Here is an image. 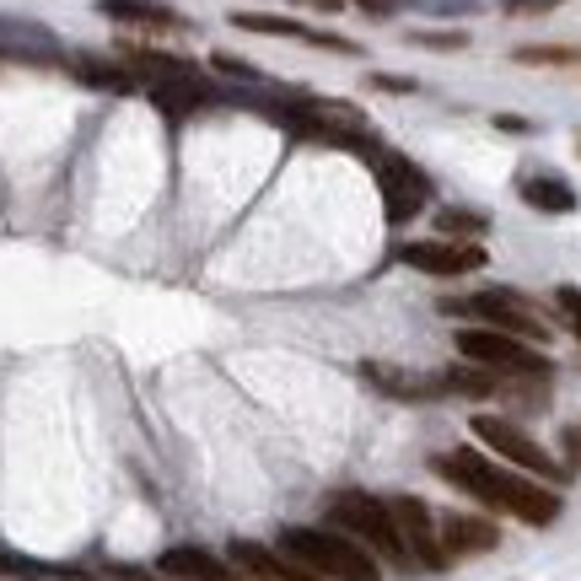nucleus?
I'll list each match as a JSON object with an SVG mask.
<instances>
[{
  "label": "nucleus",
  "instance_id": "obj_24",
  "mask_svg": "<svg viewBox=\"0 0 581 581\" xmlns=\"http://www.w3.org/2000/svg\"><path fill=\"white\" fill-rule=\"evenodd\" d=\"M554 302H560V313H566L571 334L581 339V286H560V290H554Z\"/></svg>",
  "mask_w": 581,
  "mask_h": 581
},
{
  "label": "nucleus",
  "instance_id": "obj_19",
  "mask_svg": "<svg viewBox=\"0 0 581 581\" xmlns=\"http://www.w3.org/2000/svg\"><path fill=\"white\" fill-rule=\"evenodd\" d=\"M436 382H442V393H463V399H490V393H500V377L474 367V361H463L453 372H436Z\"/></svg>",
  "mask_w": 581,
  "mask_h": 581
},
{
  "label": "nucleus",
  "instance_id": "obj_16",
  "mask_svg": "<svg viewBox=\"0 0 581 581\" xmlns=\"http://www.w3.org/2000/svg\"><path fill=\"white\" fill-rule=\"evenodd\" d=\"M517 194H522V205L543 210V215H571L577 210V189L566 178H549V172H528L517 183Z\"/></svg>",
  "mask_w": 581,
  "mask_h": 581
},
{
  "label": "nucleus",
  "instance_id": "obj_25",
  "mask_svg": "<svg viewBox=\"0 0 581 581\" xmlns=\"http://www.w3.org/2000/svg\"><path fill=\"white\" fill-rule=\"evenodd\" d=\"M560 453H566V468H581V420H577V425H566Z\"/></svg>",
  "mask_w": 581,
  "mask_h": 581
},
{
  "label": "nucleus",
  "instance_id": "obj_27",
  "mask_svg": "<svg viewBox=\"0 0 581 581\" xmlns=\"http://www.w3.org/2000/svg\"><path fill=\"white\" fill-rule=\"evenodd\" d=\"M415 43H425V49H463V33H415Z\"/></svg>",
  "mask_w": 581,
  "mask_h": 581
},
{
  "label": "nucleus",
  "instance_id": "obj_21",
  "mask_svg": "<svg viewBox=\"0 0 581 581\" xmlns=\"http://www.w3.org/2000/svg\"><path fill=\"white\" fill-rule=\"evenodd\" d=\"M490 221L479 215V210H436V232H447V237H463V243H479V232H485Z\"/></svg>",
  "mask_w": 581,
  "mask_h": 581
},
{
  "label": "nucleus",
  "instance_id": "obj_2",
  "mask_svg": "<svg viewBox=\"0 0 581 581\" xmlns=\"http://www.w3.org/2000/svg\"><path fill=\"white\" fill-rule=\"evenodd\" d=\"M275 549L296 560L302 571H313L318 581H382L377 554H367L356 539H345L339 528H286Z\"/></svg>",
  "mask_w": 581,
  "mask_h": 581
},
{
  "label": "nucleus",
  "instance_id": "obj_9",
  "mask_svg": "<svg viewBox=\"0 0 581 581\" xmlns=\"http://www.w3.org/2000/svg\"><path fill=\"white\" fill-rule=\"evenodd\" d=\"M399 258L420 270V275H474L485 270V249L479 243H453V237H436V243H404Z\"/></svg>",
  "mask_w": 581,
  "mask_h": 581
},
{
  "label": "nucleus",
  "instance_id": "obj_22",
  "mask_svg": "<svg viewBox=\"0 0 581 581\" xmlns=\"http://www.w3.org/2000/svg\"><path fill=\"white\" fill-rule=\"evenodd\" d=\"M86 581H167L162 571H146V566H92Z\"/></svg>",
  "mask_w": 581,
  "mask_h": 581
},
{
  "label": "nucleus",
  "instance_id": "obj_17",
  "mask_svg": "<svg viewBox=\"0 0 581 581\" xmlns=\"http://www.w3.org/2000/svg\"><path fill=\"white\" fill-rule=\"evenodd\" d=\"M97 11L114 22H129V28H183V17L162 0H97Z\"/></svg>",
  "mask_w": 581,
  "mask_h": 581
},
{
  "label": "nucleus",
  "instance_id": "obj_29",
  "mask_svg": "<svg viewBox=\"0 0 581 581\" xmlns=\"http://www.w3.org/2000/svg\"><path fill=\"white\" fill-rule=\"evenodd\" d=\"M318 6H324V11H339V0H318Z\"/></svg>",
  "mask_w": 581,
  "mask_h": 581
},
{
  "label": "nucleus",
  "instance_id": "obj_11",
  "mask_svg": "<svg viewBox=\"0 0 581 581\" xmlns=\"http://www.w3.org/2000/svg\"><path fill=\"white\" fill-rule=\"evenodd\" d=\"M226 560L243 571V581H318L313 571H302L296 560H286L281 549L253 543V539H237L232 549H226Z\"/></svg>",
  "mask_w": 581,
  "mask_h": 581
},
{
  "label": "nucleus",
  "instance_id": "obj_6",
  "mask_svg": "<svg viewBox=\"0 0 581 581\" xmlns=\"http://www.w3.org/2000/svg\"><path fill=\"white\" fill-rule=\"evenodd\" d=\"M474 436L496 457H506L517 474H528V479H566V474H571L566 463H554L517 420H506V415H474Z\"/></svg>",
  "mask_w": 581,
  "mask_h": 581
},
{
  "label": "nucleus",
  "instance_id": "obj_13",
  "mask_svg": "<svg viewBox=\"0 0 581 581\" xmlns=\"http://www.w3.org/2000/svg\"><path fill=\"white\" fill-rule=\"evenodd\" d=\"M151 103L162 108L167 119H189L194 108H205V103H210V86H205L200 71H189V76H172V82L151 86Z\"/></svg>",
  "mask_w": 581,
  "mask_h": 581
},
{
  "label": "nucleus",
  "instance_id": "obj_5",
  "mask_svg": "<svg viewBox=\"0 0 581 581\" xmlns=\"http://www.w3.org/2000/svg\"><path fill=\"white\" fill-rule=\"evenodd\" d=\"M447 313H463V318H474L479 329H496V334H511V339H522V345H549V329H543V318L517 296V290H479V296H468V302H442Z\"/></svg>",
  "mask_w": 581,
  "mask_h": 581
},
{
  "label": "nucleus",
  "instance_id": "obj_28",
  "mask_svg": "<svg viewBox=\"0 0 581 581\" xmlns=\"http://www.w3.org/2000/svg\"><path fill=\"white\" fill-rule=\"evenodd\" d=\"M372 86H382V92H410V82H399V76H372Z\"/></svg>",
  "mask_w": 581,
  "mask_h": 581
},
{
  "label": "nucleus",
  "instance_id": "obj_20",
  "mask_svg": "<svg viewBox=\"0 0 581 581\" xmlns=\"http://www.w3.org/2000/svg\"><path fill=\"white\" fill-rule=\"evenodd\" d=\"M71 71H76V76H82L86 86H103V92H129V86H135V76H129L125 65H103V60H71Z\"/></svg>",
  "mask_w": 581,
  "mask_h": 581
},
{
  "label": "nucleus",
  "instance_id": "obj_23",
  "mask_svg": "<svg viewBox=\"0 0 581 581\" xmlns=\"http://www.w3.org/2000/svg\"><path fill=\"white\" fill-rule=\"evenodd\" d=\"M522 65H581V49H517Z\"/></svg>",
  "mask_w": 581,
  "mask_h": 581
},
{
  "label": "nucleus",
  "instance_id": "obj_15",
  "mask_svg": "<svg viewBox=\"0 0 581 581\" xmlns=\"http://www.w3.org/2000/svg\"><path fill=\"white\" fill-rule=\"evenodd\" d=\"M243 33H270V39H307V43H318V49H339V54H350L356 43H345V39H329V33H313V28H302V22H290V17H264V11H237L232 17Z\"/></svg>",
  "mask_w": 581,
  "mask_h": 581
},
{
  "label": "nucleus",
  "instance_id": "obj_18",
  "mask_svg": "<svg viewBox=\"0 0 581 581\" xmlns=\"http://www.w3.org/2000/svg\"><path fill=\"white\" fill-rule=\"evenodd\" d=\"M0 54H11V60H54V39L39 22H0Z\"/></svg>",
  "mask_w": 581,
  "mask_h": 581
},
{
  "label": "nucleus",
  "instance_id": "obj_10",
  "mask_svg": "<svg viewBox=\"0 0 581 581\" xmlns=\"http://www.w3.org/2000/svg\"><path fill=\"white\" fill-rule=\"evenodd\" d=\"M157 571H162L167 581H243V571H237L232 560L210 554L200 543H172V549H162Z\"/></svg>",
  "mask_w": 581,
  "mask_h": 581
},
{
  "label": "nucleus",
  "instance_id": "obj_1",
  "mask_svg": "<svg viewBox=\"0 0 581 581\" xmlns=\"http://www.w3.org/2000/svg\"><path fill=\"white\" fill-rule=\"evenodd\" d=\"M436 474L457 485L463 496H474L479 506H490V511H506V517H517V522H528V528H549L554 517H560V496L539 485V479H522L517 468H500L490 457H479L474 447H457V453H442L436 457Z\"/></svg>",
  "mask_w": 581,
  "mask_h": 581
},
{
  "label": "nucleus",
  "instance_id": "obj_12",
  "mask_svg": "<svg viewBox=\"0 0 581 581\" xmlns=\"http://www.w3.org/2000/svg\"><path fill=\"white\" fill-rule=\"evenodd\" d=\"M436 534H442V549L447 554H490L500 543V528L496 522H485V517H468V511H453V517H442L436 522Z\"/></svg>",
  "mask_w": 581,
  "mask_h": 581
},
{
  "label": "nucleus",
  "instance_id": "obj_3",
  "mask_svg": "<svg viewBox=\"0 0 581 581\" xmlns=\"http://www.w3.org/2000/svg\"><path fill=\"white\" fill-rule=\"evenodd\" d=\"M329 522L345 539L361 543L367 554H382L388 566H415L410 549H404L399 522H393V511H388V500L367 496V490H339V496H329Z\"/></svg>",
  "mask_w": 581,
  "mask_h": 581
},
{
  "label": "nucleus",
  "instance_id": "obj_8",
  "mask_svg": "<svg viewBox=\"0 0 581 581\" xmlns=\"http://www.w3.org/2000/svg\"><path fill=\"white\" fill-rule=\"evenodd\" d=\"M388 511H393V522H399V534H404V549H410V560L425 566V571H447L453 566V554L442 549V534H436V517H431V506L420 496H393L388 500Z\"/></svg>",
  "mask_w": 581,
  "mask_h": 581
},
{
  "label": "nucleus",
  "instance_id": "obj_26",
  "mask_svg": "<svg viewBox=\"0 0 581 581\" xmlns=\"http://www.w3.org/2000/svg\"><path fill=\"white\" fill-rule=\"evenodd\" d=\"M215 71H226V76H237V82H253V76H258L253 65H243V60H232V54H215Z\"/></svg>",
  "mask_w": 581,
  "mask_h": 581
},
{
  "label": "nucleus",
  "instance_id": "obj_4",
  "mask_svg": "<svg viewBox=\"0 0 581 581\" xmlns=\"http://www.w3.org/2000/svg\"><path fill=\"white\" fill-rule=\"evenodd\" d=\"M457 356L496 377H549V356H543L539 345H522L511 334L479 329V324L474 329H457Z\"/></svg>",
  "mask_w": 581,
  "mask_h": 581
},
{
  "label": "nucleus",
  "instance_id": "obj_14",
  "mask_svg": "<svg viewBox=\"0 0 581 581\" xmlns=\"http://www.w3.org/2000/svg\"><path fill=\"white\" fill-rule=\"evenodd\" d=\"M361 377L372 382L377 393H388V399H442V382L436 377H415V372H399V367H382V361H367Z\"/></svg>",
  "mask_w": 581,
  "mask_h": 581
},
{
  "label": "nucleus",
  "instance_id": "obj_7",
  "mask_svg": "<svg viewBox=\"0 0 581 581\" xmlns=\"http://www.w3.org/2000/svg\"><path fill=\"white\" fill-rule=\"evenodd\" d=\"M372 172H377V194H382V215H388L393 226L415 221L420 210L431 205V178H425L410 157L382 151V157L372 162Z\"/></svg>",
  "mask_w": 581,
  "mask_h": 581
}]
</instances>
